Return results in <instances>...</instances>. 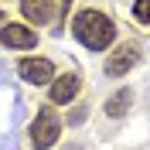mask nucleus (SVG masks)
<instances>
[{
    "label": "nucleus",
    "mask_w": 150,
    "mask_h": 150,
    "mask_svg": "<svg viewBox=\"0 0 150 150\" xmlns=\"http://www.w3.org/2000/svg\"><path fill=\"white\" fill-rule=\"evenodd\" d=\"M21 14L31 24H48L55 21V0H21Z\"/></svg>",
    "instance_id": "nucleus-7"
},
{
    "label": "nucleus",
    "mask_w": 150,
    "mask_h": 150,
    "mask_svg": "<svg viewBox=\"0 0 150 150\" xmlns=\"http://www.w3.org/2000/svg\"><path fill=\"white\" fill-rule=\"evenodd\" d=\"M82 120H85V106H79V109H75L72 116H68V123H72V126H79Z\"/></svg>",
    "instance_id": "nucleus-10"
},
{
    "label": "nucleus",
    "mask_w": 150,
    "mask_h": 150,
    "mask_svg": "<svg viewBox=\"0 0 150 150\" xmlns=\"http://www.w3.org/2000/svg\"><path fill=\"white\" fill-rule=\"evenodd\" d=\"M68 7H72V0H58V24L65 21V14H68Z\"/></svg>",
    "instance_id": "nucleus-11"
},
{
    "label": "nucleus",
    "mask_w": 150,
    "mask_h": 150,
    "mask_svg": "<svg viewBox=\"0 0 150 150\" xmlns=\"http://www.w3.org/2000/svg\"><path fill=\"white\" fill-rule=\"evenodd\" d=\"M79 89H82V82H79V75H58V82H48V103L51 106H65L72 103L75 96H79Z\"/></svg>",
    "instance_id": "nucleus-5"
},
{
    "label": "nucleus",
    "mask_w": 150,
    "mask_h": 150,
    "mask_svg": "<svg viewBox=\"0 0 150 150\" xmlns=\"http://www.w3.org/2000/svg\"><path fill=\"white\" fill-rule=\"evenodd\" d=\"M130 103H133V89H116V92L106 99V116H109V120H120V116H126Z\"/></svg>",
    "instance_id": "nucleus-8"
},
{
    "label": "nucleus",
    "mask_w": 150,
    "mask_h": 150,
    "mask_svg": "<svg viewBox=\"0 0 150 150\" xmlns=\"http://www.w3.org/2000/svg\"><path fill=\"white\" fill-rule=\"evenodd\" d=\"M0 41H4V45L7 48H34L38 45V34L31 28H24V24H4V28H0Z\"/></svg>",
    "instance_id": "nucleus-6"
},
{
    "label": "nucleus",
    "mask_w": 150,
    "mask_h": 150,
    "mask_svg": "<svg viewBox=\"0 0 150 150\" xmlns=\"http://www.w3.org/2000/svg\"><path fill=\"white\" fill-rule=\"evenodd\" d=\"M58 137H62V120H58L55 109H38V116L31 120V147L34 150H48L55 147Z\"/></svg>",
    "instance_id": "nucleus-2"
},
{
    "label": "nucleus",
    "mask_w": 150,
    "mask_h": 150,
    "mask_svg": "<svg viewBox=\"0 0 150 150\" xmlns=\"http://www.w3.org/2000/svg\"><path fill=\"white\" fill-rule=\"evenodd\" d=\"M72 34L89 51H106L112 45V38H116V24L106 17L103 10H79L72 17Z\"/></svg>",
    "instance_id": "nucleus-1"
},
{
    "label": "nucleus",
    "mask_w": 150,
    "mask_h": 150,
    "mask_svg": "<svg viewBox=\"0 0 150 150\" xmlns=\"http://www.w3.org/2000/svg\"><path fill=\"white\" fill-rule=\"evenodd\" d=\"M133 17L140 21V24H150V0H137L133 4Z\"/></svg>",
    "instance_id": "nucleus-9"
},
{
    "label": "nucleus",
    "mask_w": 150,
    "mask_h": 150,
    "mask_svg": "<svg viewBox=\"0 0 150 150\" xmlns=\"http://www.w3.org/2000/svg\"><path fill=\"white\" fill-rule=\"evenodd\" d=\"M21 79L28 85H48V82H55V65L48 62V58H24L17 65Z\"/></svg>",
    "instance_id": "nucleus-4"
},
{
    "label": "nucleus",
    "mask_w": 150,
    "mask_h": 150,
    "mask_svg": "<svg viewBox=\"0 0 150 150\" xmlns=\"http://www.w3.org/2000/svg\"><path fill=\"white\" fill-rule=\"evenodd\" d=\"M0 24H4V10H0Z\"/></svg>",
    "instance_id": "nucleus-12"
},
{
    "label": "nucleus",
    "mask_w": 150,
    "mask_h": 150,
    "mask_svg": "<svg viewBox=\"0 0 150 150\" xmlns=\"http://www.w3.org/2000/svg\"><path fill=\"white\" fill-rule=\"evenodd\" d=\"M137 62H140V45L126 41V45H120L109 58H106V75H109V79H123Z\"/></svg>",
    "instance_id": "nucleus-3"
}]
</instances>
